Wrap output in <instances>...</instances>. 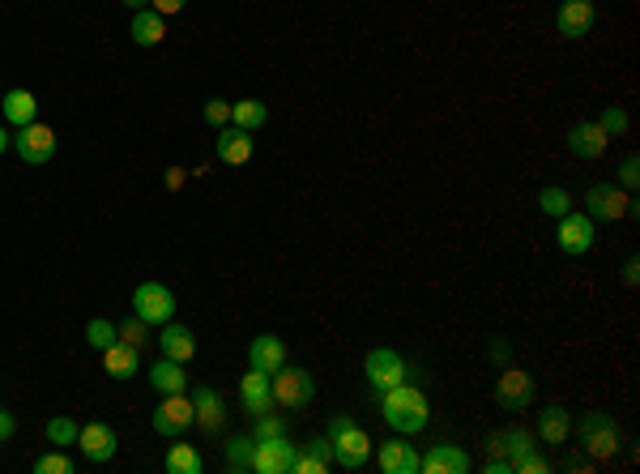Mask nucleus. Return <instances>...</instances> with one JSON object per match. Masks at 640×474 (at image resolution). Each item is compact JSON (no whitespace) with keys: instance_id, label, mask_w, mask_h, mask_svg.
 <instances>
[{"instance_id":"1","label":"nucleus","mask_w":640,"mask_h":474,"mask_svg":"<svg viewBox=\"0 0 640 474\" xmlns=\"http://www.w3.org/2000/svg\"><path fill=\"white\" fill-rule=\"evenodd\" d=\"M380 415L397 436H414V432H423L431 423V402H427V393L419 385L402 381V385L380 393Z\"/></svg>"},{"instance_id":"2","label":"nucleus","mask_w":640,"mask_h":474,"mask_svg":"<svg viewBox=\"0 0 640 474\" xmlns=\"http://www.w3.org/2000/svg\"><path fill=\"white\" fill-rule=\"evenodd\" d=\"M329 445H333V462L342 470H363L372 462V436H367L350 415L329 419Z\"/></svg>"},{"instance_id":"3","label":"nucleus","mask_w":640,"mask_h":474,"mask_svg":"<svg viewBox=\"0 0 640 474\" xmlns=\"http://www.w3.org/2000/svg\"><path fill=\"white\" fill-rule=\"evenodd\" d=\"M585 214L602 218V223H619V218H636V197L632 193H623V188L615 184H589V193H585Z\"/></svg>"},{"instance_id":"4","label":"nucleus","mask_w":640,"mask_h":474,"mask_svg":"<svg viewBox=\"0 0 640 474\" xmlns=\"http://www.w3.org/2000/svg\"><path fill=\"white\" fill-rule=\"evenodd\" d=\"M269 389H274V402L286 406V410H303L312 398H316V381L308 368H291V363H282V368L269 376Z\"/></svg>"},{"instance_id":"5","label":"nucleus","mask_w":640,"mask_h":474,"mask_svg":"<svg viewBox=\"0 0 640 474\" xmlns=\"http://www.w3.org/2000/svg\"><path fill=\"white\" fill-rule=\"evenodd\" d=\"M581 440L585 449L598 457V462H611V457L619 453L623 436H619V423L611 415H602V410H589V415L581 419Z\"/></svg>"},{"instance_id":"6","label":"nucleus","mask_w":640,"mask_h":474,"mask_svg":"<svg viewBox=\"0 0 640 474\" xmlns=\"http://www.w3.org/2000/svg\"><path fill=\"white\" fill-rule=\"evenodd\" d=\"M363 372H367V385H372V393H384V389L410 381L406 359L397 355V351H389V346H376V351H367Z\"/></svg>"},{"instance_id":"7","label":"nucleus","mask_w":640,"mask_h":474,"mask_svg":"<svg viewBox=\"0 0 640 474\" xmlns=\"http://www.w3.org/2000/svg\"><path fill=\"white\" fill-rule=\"evenodd\" d=\"M192 423H197V415H192L188 393H163V402H158V410H154V432L167 436V440H180Z\"/></svg>"},{"instance_id":"8","label":"nucleus","mask_w":640,"mask_h":474,"mask_svg":"<svg viewBox=\"0 0 640 474\" xmlns=\"http://www.w3.org/2000/svg\"><path fill=\"white\" fill-rule=\"evenodd\" d=\"M133 312H137L146 325H167L171 316H175V295H171V287H163V282H141V287L133 291Z\"/></svg>"},{"instance_id":"9","label":"nucleus","mask_w":640,"mask_h":474,"mask_svg":"<svg viewBox=\"0 0 640 474\" xmlns=\"http://www.w3.org/2000/svg\"><path fill=\"white\" fill-rule=\"evenodd\" d=\"M13 150H18L22 163L30 167H43V163H52V154H56V133L47 129V124H22L18 137H13Z\"/></svg>"},{"instance_id":"10","label":"nucleus","mask_w":640,"mask_h":474,"mask_svg":"<svg viewBox=\"0 0 640 474\" xmlns=\"http://www.w3.org/2000/svg\"><path fill=\"white\" fill-rule=\"evenodd\" d=\"M295 453H299V445H291V440H286V436L256 440L252 474H291V470H295Z\"/></svg>"},{"instance_id":"11","label":"nucleus","mask_w":640,"mask_h":474,"mask_svg":"<svg viewBox=\"0 0 640 474\" xmlns=\"http://www.w3.org/2000/svg\"><path fill=\"white\" fill-rule=\"evenodd\" d=\"M594 218H589L585 210H568L564 218H559V248L568 252V257H585L589 248H594Z\"/></svg>"},{"instance_id":"12","label":"nucleus","mask_w":640,"mask_h":474,"mask_svg":"<svg viewBox=\"0 0 640 474\" xmlns=\"http://www.w3.org/2000/svg\"><path fill=\"white\" fill-rule=\"evenodd\" d=\"M534 398H538L534 376L521 372V368H504L500 385H495V402H500L504 410H525V406H534Z\"/></svg>"},{"instance_id":"13","label":"nucleus","mask_w":640,"mask_h":474,"mask_svg":"<svg viewBox=\"0 0 640 474\" xmlns=\"http://www.w3.org/2000/svg\"><path fill=\"white\" fill-rule=\"evenodd\" d=\"M594 22H598L594 0H564V5L555 9V30L564 39H585L589 30H594Z\"/></svg>"},{"instance_id":"14","label":"nucleus","mask_w":640,"mask_h":474,"mask_svg":"<svg viewBox=\"0 0 640 474\" xmlns=\"http://www.w3.org/2000/svg\"><path fill=\"white\" fill-rule=\"evenodd\" d=\"M419 470L423 474H470L474 462H470V453L461 445H431L419 457Z\"/></svg>"},{"instance_id":"15","label":"nucleus","mask_w":640,"mask_h":474,"mask_svg":"<svg viewBox=\"0 0 640 474\" xmlns=\"http://www.w3.org/2000/svg\"><path fill=\"white\" fill-rule=\"evenodd\" d=\"M376 466L384 474H419V453H414V445L406 436H393V440H380Z\"/></svg>"},{"instance_id":"16","label":"nucleus","mask_w":640,"mask_h":474,"mask_svg":"<svg viewBox=\"0 0 640 474\" xmlns=\"http://www.w3.org/2000/svg\"><path fill=\"white\" fill-rule=\"evenodd\" d=\"M192 415H197L205 436H218L222 428H227V402H222V393L210 389V385H201L197 393H192Z\"/></svg>"},{"instance_id":"17","label":"nucleus","mask_w":640,"mask_h":474,"mask_svg":"<svg viewBox=\"0 0 640 474\" xmlns=\"http://www.w3.org/2000/svg\"><path fill=\"white\" fill-rule=\"evenodd\" d=\"M77 445H82V453H86V462H94V466H103V462H111L116 457V428H107V423H86L82 428V436H77Z\"/></svg>"},{"instance_id":"18","label":"nucleus","mask_w":640,"mask_h":474,"mask_svg":"<svg viewBox=\"0 0 640 474\" xmlns=\"http://www.w3.org/2000/svg\"><path fill=\"white\" fill-rule=\"evenodd\" d=\"M606 146H611V137L598 129V120H581V124H572L568 129V150L576 158H602Z\"/></svg>"},{"instance_id":"19","label":"nucleus","mask_w":640,"mask_h":474,"mask_svg":"<svg viewBox=\"0 0 640 474\" xmlns=\"http://www.w3.org/2000/svg\"><path fill=\"white\" fill-rule=\"evenodd\" d=\"M282 363H286V342H282L278 334H261V338L248 342V368L274 376Z\"/></svg>"},{"instance_id":"20","label":"nucleus","mask_w":640,"mask_h":474,"mask_svg":"<svg viewBox=\"0 0 640 474\" xmlns=\"http://www.w3.org/2000/svg\"><path fill=\"white\" fill-rule=\"evenodd\" d=\"M239 393H244V410H248L252 419L265 415V410H274V389H269V372L248 368V376L239 381Z\"/></svg>"},{"instance_id":"21","label":"nucleus","mask_w":640,"mask_h":474,"mask_svg":"<svg viewBox=\"0 0 640 474\" xmlns=\"http://www.w3.org/2000/svg\"><path fill=\"white\" fill-rule=\"evenodd\" d=\"M103 368L107 376H116V381H133L137 368H141V346H128V342H111L103 351Z\"/></svg>"},{"instance_id":"22","label":"nucleus","mask_w":640,"mask_h":474,"mask_svg":"<svg viewBox=\"0 0 640 474\" xmlns=\"http://www.w3.org/2000/svg\"><path fill=\"white\" fill-rule=\"evenodd\" d=\"M0 116H5L13 129H22V124H35V120H39V99H35L30 90L13 86L5 99H0Z\"/></svg>"},{"instance_id":"23","label":"nucleus","mask_w":640,"mask_h":474,"mask_svg":"<svg viewBox=\"0 0 640 474\" xmlns=\"http://www.w3.org/2000/svg\"><path fill=\"white\" fill-rule=\"evenodd\" d=\"M329 470H333V445H329V436H316L295 453L291 474H329Z\"/></svg>"},{"instance_id":"24","label":"nucleus","mask_w":640,"mask_h":474,"mask_svg":"<svg viewBox=\"0 0 640 474\" xmlns=\"http://www.w3.org/2000/svg\"><path fill=\"white\" fill-rule=\"evenodd\" d=\"M495 457H508L512 466L521 462L525 453H534L538 445H534V432H525V428H504V432H495L491 436V445H487Z\"/></svg>"},{"instance_id":"25","label":"nucleus","mask_w":640,"mask_h":474,"mask_svg":"<svg viewBox=\"0 0 640 474\" xmlns=\"http://www.w3.org/2000/svg\"><path fill=\"white\" fill-rule=\"evenodd\" d=\"M218 158L227 167H244L252 158V137L244 129H235V124H222L218 129Z\"/></svg>"},{"instance_id":"26","label":"nucleus","mask_w":640,"mask_h":474,"mask_svg":"<svg viewBox=\"0 0 640 474\" xmlns=\"http://www.w3.org/2000/svg\"><path fill=\"white\" fill-rule=\"evenodd\" d=\"M128 35H133L137 47H158V43H163V35H167V18H163V13H154V9H137Z\"/></svg>"},{"instance_id":"27","label":"nucleus","mask_w":640,"mask_h":474,"mask_svg":"<svg viewBox=\"0 0 640 474\" xmlns=\"http://www.w3.org/2000/svg\"><path fill=\"white\" fill-rule=\"evenodd\" d=\"M158 346H163V355L175 359V363H188L192 355H197V338H192V329L188 325H175V321L163 325V338H158Z\"/></svg>"},{"instance_id":"28","label":"nucleus","mask_w":640,"mask_h":474,"mask_svg":"<svg viewBox=\"0 0 640 474\" xmlns=\"http://www.w3.org/2000/svg\"><path fill=\"white\" fill-rule=\"evenodd\" d=\"M150 385L158 393H188V372H184V363H175V359H158L154 368H150Z\"/></svg>"},{"instance_id":"29","label":"nucleus","mask_w":640,"mask_h":474,"mask_svg":"<svg viewBox=\"0 0 640 474\" xmlns=\"http://www.w3.org/2000/svg\"><path fill=\"white\" fill-rule=\"evenodd\" d=\"M572 432V415H568V406H547L538 415V440H547V445H564Z\"/></svg>"},{"instance_id":"30","label":"nucleus","mask_w":640,"mask_h":474,"mask_svg":"<svg viewBox=\"0 0 640 474\" xmlns=\"http://www.w3.org/2000/svg\"><path fill=\"white\" fill-rule=\"evenodd\" d=\"M265 120H269V107H265L261 99H239V103H231V124H235V129L256 133V129H265Z\"/></svg>"},{"instance_id":"31","label":"nucleus","mask_w":640,"mask_h":474,"mask_svg":"<svg viewBox=\"0 0 640 474\" xmlns=\"http://www.w3.org/2000/svg\"><path fill=\"white\" fill-rule=\"evenodd\" d=\"M256 457V440L252 436H231L227 440V470L231 474H248Z\"/></svg>"},{"instance_id":"32","label":"nucleus","mask_w":640,"mask_h":474,"mask_svg":"<svg viewBox=\"0 0 640 474\" xmlns=\"http://www.w3.org/2000/svg\"><path fill=\"white\" fill-rule=\"evenodd\" d=\"M163 466H167L171 474H201V470H205L201 453L192 449V445H171L167 457H163Z\"/></svg>"},{"instance_id":"33","label":"nucleus","mask_w":640,"mask_h":474,"mask_svg":"<svg viewBox=\"0 0 640 474\" xmlns=\"http://www.w3.org/2000/svg\"><path fill=\"white\" fill-rule=\"evenodd\" d=\"M47 445H56V449H69L77 445V436H82V428H77V419L73 415H56V419H47Z\"/></svg>"},{"instance_id":"34","label":"nucleus","mask_w":640,"mask_h":474,"mask_svg":"<svg viewBox=\"0 0 640 474\" xmlns=\"http://www.w3.org/2000/svg\"><path fill=\"white\" fill-rule=\"evenodd\" d=\"M538 210L547 214V218H564L572 210V193H568V188H559V184H547L538 193Z\"/></svg>"},{"instance_id":"35","label":"nucleus","mask_w":640,"mask_h":474,"mask_svg":"<svg viewBox=\"0 0 640 474\" xmlns=\"http://www.w3.org/2000/svg\"><path fill=\"white\" fill-rule=\"evenodd\" d=\"M120 338V325L116 321H107V316H94V321L86 325V342L94 346V351H107L111 342Z\"/></svg>"},{"instance_id":"36","label":"nucleus","mask_w":640,"mask_h":474,"mask_svg":"<svg viewBox=\"0 0 640 474\" xmlns=\"http://www.w3.org/2000/svg\"><path fill=\"white\" fill-rule=\"evenodd\" d=\"M628 112H623V107H606V112L598 116V129L606 133V137H623V133H628Z\"/></svg>"},{"instance_id":"37","label":"nucleus","mask_w":640,"mask_h":474,"mask_svg":"<svg viewBox=\"0 0 640 474\" xmlns=\"http://www.w3.org/2000/svg\"><path fill=\"white\" fill-rule=\"evenodd\" d=\"M35 474H73V457L69 453H43L35 462Z\"/></svg>"},{"instance_id":"38","label":"nucleus","mask_w":640,"mask_h":474,"mask_svg":"<svg viewBox=\"0 0 640 474\" xmlns=\"http://www.w3.org/2000/svg\"><path fill=\"white\" fill-rule=\"evenodd\" d=\"M269 436H286V423L265 410V415H256V432H252V440H269Z\"/></svg>"},{"instance_id":"39","label":"nucleus","mask_w":640,"mask_h":474,"mask_svg":"<svg viewBox=\"0 0 640 474\" xmlns=\"http://www.w3.org/2000/svg\"><path fill=\"white\" fill-rule=\"evenodd\" d=\"M120 342H128V346H141V342H146V321H141L137 312L120 325Z\"/></svg>"},{"instance_id":"40","label":"nucleus","mask_w":640,"mask_h":474,"mask_svg":"<svg viewBox=\"0 0 640 474\" xmlns=\"http://www.w3.org/2000/svg\"><path fill=\"white\" fill-rule=\"evenodd\" d=\"M512 474H551V462H547V457H542V453L534 449V453H525L521 462L512 466Z\"/></svg>"},{"instance_id":"41","label":"nucleus","mask_w":640,"mask_h":474,"mask_svg":"<svg viewBox=\"0 0 640 474\" xmlns=\"http://www.w3.org/2000/svg\"><path fill=\"white\" fill-rule=\"evenodd\" d=\"M619 184H623V193H632V188L640 184V158H636V154L623 158V167H619Z\"/></svg>"},{"instance_id":"42","label":"nucleus","mask_w":640,"mask_h":474,"mask_svg":"<svg viewBox=\"0 0 640 474\" xmlns=\"http://www.w3.org/2000/svg\"><path fill=\"white\" fill-rule=\"evenodd\" d=\"M205 120L218 124V129H222V124H231V103L227 99H210V103H205Z\"/></svg>"},{"instance_id":"43","label":"nucleus","mask_w":640,"mask_h":474,"mask_svg":"<svg viewBox=\"0 0 640 474\" xmlns=\"http://www.w3.org/2000/svg\"><path fill=\"white\" fill-rule=\"evenodd\" d=\"M184 5H188V0H150V9L163 13V18H175V13H180Z\"/></svg>"},{"instance_id":"44","label":"nucleus","mask_w":640,"mask_h":474,"mask_svg":"<svg viewBox=\"0 0 640 474\" xmlns=\"http://www.w3.org/2000/svg\"><path fill=\"white\" fill-rule=\"evenodd\" d=\"M13 432H18V419H13L9 410L0 406V445H5V440H13Z\"/></svg>"},{"instance_id":"45","label":"nucleus","mask_w":640,"mask_h":474,"mask_svg":"<svg viewBox=\"0 0 640 474\" xmlns=\"http://www.w3.org/2000/svg\"><path fill=\"white\" fill-rule=\"evenodd\" d=\"M184 180H188V176H184V167H171L167 176H163V184L171 188V193H180V188H184Z\"/></svg>"},{"instance_id":"46","label":"nucleus","mask_w":640,"mask_h":474,"mask_svg":"<svg viewBox=\"0 0 640 474\" xmlns=\"http://www.w3.org/2000/svg\"><path fill=\"white\" fill-rule=\"evenodd\" d=\"M636 282H640V261L628 257V265H623V287H636Z\"/></svg>"},{"instance_id":"47","label":"nucleus","mask_w":640,"mask_h":474,"mask_svg":"<svg viewBox=\"0 0 640 474\" xmlns=\"http://www.w3.org/2000/svg\"><path fill=\"white\" fill-rule=\"evenodd\" d=\"M483 470H487V474H512V462H508V457H491Z\"/></svg>"},{"instance_id":"48","label":"nucleus","mask_w":640,"mask_h":474,"mask_svg":"<svg viewBox=\"0 0 640 474\" xmlns=\"http://www.w3.org/2000/svg\"><path fill=\"white\" fill-rule=\"evenodd\" d=\"M491 359L495 363H508V342L504 338H491Z\"/></svg>"},{"instance_id":"49","label":"nucleus","mask_w":640,"mask_h":474,"mask_svg":"<svg viewBox=\"0 0 640 474\" xmlns=\"http://www.w3.org/2000/svg\"><path fill=\"white\" fill-rule=\"evenodd\" d=\"M9 146H13V137H9V133H5V124H0V154H5V150H9Z\"/></svg>"},{"instance_id":"50","label":"nucleus","mask_w":640,"mask_h":474,"mask_svg":"<svg viewBox=\"0 0 640 474\" xmlns=\"http://www.w3.org/2000/svg\"><path fill=\"white\" fill-rule=\"evenodd\" d=\"M124 5H128V9L137 13V9H150V0H124Z\"/></svg>"}]
</instances>
